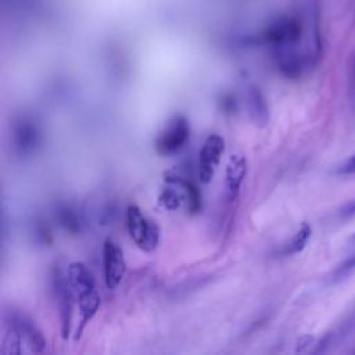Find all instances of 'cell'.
Instances as JSON below:
<instances>
[{"mask_svg": "<svg viewBox=\"0 0 355 355\" xmlns=\"http://www.w3.org/2000/svg\"><path fill=\"white\" fill-rule=\"evenodd\" d=\"M67 276L78 304L79 323L75 337L79 338L85 326L93 319L100 306V295L96 288L94 277L83 262H72L67 266Z\"/></svg>", "mask_w": 355, "mask_h": 355, "instance_id": "cell-1", "label": "cell"}, {"mask_svg": "<svg viewBox=\"0 0 355 355\" xmlns=\"http://www.w3.org/2000/svg\"><path fill=\"white\" fill-rule=\"evenodd\" d=\"M46 338L37 326L24 313L11 311L4 315L3 322V349L6 352H43Z\"/></svg>", "mask_w": 355, "mask_h": 355, "instance_id": "cell-2", "label": "cell"}, {"mask_svg": "<svg viewBox=\"0 0 355 355\" xmlns=\"http://www.w3.org/2000/svg\"><path fill=\"white\" fill-rule=\"evenodd\" d=\"M158 200L169 211L184 207L189 212L196 214L201 209V193L198 187L193 182L172 172L165 173V186Z\"/></svg>", "mask_w": 355, "mask_h": 355, "instance_id": "cell-3", "label": "cell"}, {"mask_svg": "<svg viewBox=\"0 0 355 355\" xmlns=\"http://www.w3.org/2000/svg\"><path fill=\"white\" fill-rule=\"evenodd\" d=\"M126 227L130 239L140 250L151 252L158 247L161 239L159 226L148 219L136 204H129L126 209Z\"/></svg>", "mask_w": 355, "mask_h": 355, "instance_id": "cell-4", "label": "cell"}, {"mask_svg": "<svg viewBox=\"0 0 355 355\" xmlns=\"http://www.w3.org/2000/svg\"><path fill=\"white\" fill-rule=\"evenodd\" d=\"M51 290L58 306V316L61 324L62 338L67 340L72 330V316H73V302L75 297L67 276V269L54 268L51 273Z\"/></svg>", "mask_w": 355, "mask_h": 355, "instance_id": "cell-5", "label": "cell"}, {"mask_svg": "<svg viewBox=\"0 0 355 355\" xmlns=\"http://www.w3.org/2000/svg\"><path fill=\"white\" fill-rule=\"evenodd\" d=\"M190 137V123L186 116L175 115L171 118L164 129L158 133L154 147L162 157H169L180 151Z\"/></svg>", "mask_w": 355, "mask_h": 355, "instance_id": "cell-6", "label": "cell"}, {"mask_svg": "<svg viewBox=\"0 0 355 355\" xmlns=\"http://www.w3.org/2000/svg\"><path fill=\"white\" fill-rule=\"evenodd\" d=\"M225 151V140L218 133H211L202 143L198 153V178L202 183H209Z\"/></svg>", "mask_w": 355, "mask_h": 355, "instance_id": "cell-7", "label": "cell"}, {"mask_svg": "<svg viewBox=\"0 0 355 355\" xmlns=\"http://www.w3.org/2000/svg\"><path fill=\"white\" fill-rule=\"evenodd\" d=\"M103 269L107 288L115 290L126 272V261L122 248L111 239H107L103 245Z\"/></svg>", "mask_w": 355, "mask_h": 355, "instance_id": "cell-8", "label": "cell"}, {"mask_svg": "<svg viewBox=\"0 0 355 355\" xmlns=\"http://www.w3.org/2000/svg\"><path fill=\"white\" fill-rule=\"evenodd\" d=\"M40 143L39 126L31 118L22 116L14 128V146L22 155L31 154Z\"/></svg>", "mask_w": 355, "mask_h": 355, "instance_id": "cell-9", "label": "cell"}, {"mask_svg": "<svg viewBox=\"0 0 355 355\" xmlns=\"http://www.w3.org/2000/svg\"><path fill=\"white\" fill-rule=\"evenodd\" d=\"M247 173V158L240 154H232L226 164L225 171V190L227 200L233 201L239 196L241 183Z\"/></svg>", "mask_w": 355, "mask_h": 355, "instance_id": "cell-10", "label": "cell"}, {"mask_svg": "<svg viewBox=\"0 0 355 355\" xmlns=\"http://www.w3.org/2000/svg\"><path fill=\"white\" fill-rule=\"evenodd\" d=\"M244 98L247 112L252 123L259 128H265L269 122V107L262 92L257 86L251 85L247 87Z\"/></svg>", "mask_w": 355, "mask_h": 355, "instance_id": "cell-11", "label": "cell"}, {"mask_svg": "<svg viewBox=\"0 0 355 355\" xmlns=\"http://www.w3.org/2000/svg\"><path fill=\"white\" fill-rule=\"evenodd\" d=\"M311 234H312L311 226L305 222L301 223L300 229L295 232V234L291 237V240L282 250V254L283 255H293V254L301 252L306 247V244L311 239Z\"/></svg>", "mask_w": 355, "mask_h": 355, "instance_id": "cell-12", "label": "cell"}, {"mask_svg": "<svg viewBox=\"0 0 355 355\" xmlns=\"http://www.w3.org/2000/svg\"><path fill=\"white\" fill-rule=\"evenodd\" d=\"M355 270V255L349 257L348 259H345L340 266H337V269L333 273V282H338L344 277H347L351 272Z\"/></svg>", "mask_w": 355, "mask_h": 355, "instance_id": "cell-13", "label": "cell"}, {"mask_svg": "<svg viewBox=\"0 0 355 355\" xmlns=\"http://www.w3.org/2000/svg\"><path fill=\"white\" fill-rule=\"evenodd\" d=\"M338 175H352L355 173V154L349 157L345 162H343L336 171Z\"/></svg>", "mask_w": 355, "mask_h": 355, "instance_id": "cell-14", "label": "cell"}, {"mask_svg": "<svg viewBox=\"0 0 355 355\" xmlns=\"http://www.w3.org/2000/svg\"><path fill=\"white\" fill-rule=\"evenodd\" d=\"M312 344H315V338L312 336H302L297 343V352L306 351Z\"/></svg>", "mask_w": 355, "mask_h": 355, "instance_id": "cell-15", "label": "cell"}, {"mask_svg": "<svg viewBox=\"0 0 355 355\" xmlns=\"http://www.w3.org/2000/svg\"><path fill=\"white\" fill-rule=\"evenodd\" d=\"M355 214V198H352V200H349L348 202H345L341 208H340V211H338V215L341 216V218H348V216H351V215H354Z\"/></svg>", "mask_w": 355, "mask_h": 355, "instance_id": "cell-16", "label": "cell"}, {"mask_svg": "<svg viewBox=\"0 0 355 355\" xmlns=\"http://www.w3.org/2000/svg\"><path fill=\"white\" fill-rule=\"evenodd\" d=\"M349 89L351 92H355V55L351 61V67H349Z\"/></svg>", "mask_w": 355, "mask_h": 355, "instance_id": "cell-17", "label": "cell"}, {"mask_svg": "<svg viewBox=\"0 0 355 355\" xmlns=\"http://www.w3.org/2000/svg\"><path fill=\"white\" fill-rule=\"evenodd\" d=\"M351 241H352V243H355V233L352 234V237H351Z\"/></svg>", "mask_w": 355, "mask_h": 355, "instance_id": "cell-18", "label": "cell"}]
</instances>
